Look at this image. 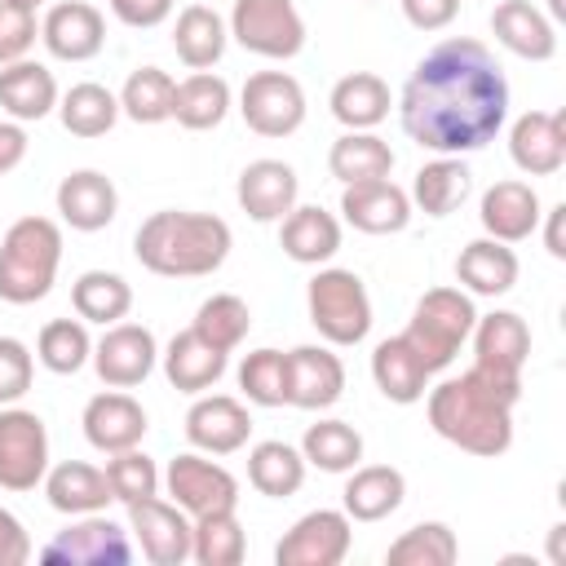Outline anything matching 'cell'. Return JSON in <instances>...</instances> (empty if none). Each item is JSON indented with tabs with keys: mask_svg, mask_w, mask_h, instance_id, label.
I'll use <instances>...</instances> for the list:
<instances>
[{
	"mask_svg": "<svg viewBox=\"0 0 566 566\" xmlns=\"http://www.w3.org/2000/svg\"><path fill=\"white\" fill-rule=\"evenodd\" d=\"M35 9H22L13 0H0V66L9 62H22L31 49H35Z\"/></svg>",
	"mask_w": 566,
	"mask_h": 566,
	"instance_id": "49",
	"label": "cell"
},
{
	"mask_svg": "<svg viewBox=\"0 0 566 566\" xmlns=\"http://www.w3.org/2000/svg\"><path fill=\"white\" fill-rule=\"evenodd\" d=\"M40 562H49V566H124V562H133V539H128V526L111 522L106 513H84L40 548Z\"/></svg>",
	"mask_w": 566,
	"mask_h": 566,
	"instance_id": "9",
	"label": "cell"
},
{
	"mask_svg": "<svg viewBox=\"0 0 566 566\" xmlns=\"http://www.w3.org/2000/svg\"><path fill=\"white\" fill-rule=\"evenodd\" d=\"M473 367L500 380H522V367L531 358V327L513 310L478 314L473 323Z\"/></svg>",
	"mask_w": 566,
	"mask_h": 566,
	"instance_id": "16",
	"label": "cell"
},
{
	"mask_svg": "<svg viewBox=\"0 0 566 566\" xmlns=\"http://www.w3.org/2000/svg\"><path fill=\"white\" fill-rule=\"evenodd\" d=\"M407 495V478L394 464H354L340 491V509L349 522H380Z\"/></svg>",
	"mask_w": 566,
	"mask_h": 566,
	"instance_id": "29",
	"label": "cell"
},
{
	"mask_svg": "<svg viewBox=\"0 0 566 566\" xmlns=\"http://www.w3.org/2000/svg\"><path fill=\"white\" fill-rule=\"evenodd\" d=\"M469 195H473V172L460 155H438L411 181V203L424 217H451Z\"/></svg>",
	"mask_w": 566,
	"mask_h": 566,
	"instance_id": "34",
	"label": "cell"
},
{
	"mask_svg": "<svg viewBox=\"0 0 566 566\" xmlns=\"http://www.w3.org/2000/svg\"><path fill=\"white\" fill-rule=\"evenodd\" d=\"M119 212V190L106 172L97 168H75L57 181V217L80 230V234H93V230H106Z\"/></svg>",
	"mask_w": 566,
	"mask_h": 566,
	"instance_id": "21",
	"label": "cell"
},
{
	"mask_svg": "<svg viewBox=\"0 0 566 566\" xmlns=\"http://www.w3.org/2000/svg\"><path fill=\"white\" fill-rule=\"evenodd\" d=\"M57 80L44 62H9L0 66V106L9 111V119L18 124H31V119H44L49 111H57Z\"/></svg>",
	"mask_w": 566,
	"mask_h": 566,
	"instance_id": "30",
	"label": "cell"
},
{
	"mask_svg": "<svg viewBox=\"0 0 566 566\" xmlns=\"http://www.w3.org/2000/svg\"><path fill=\"white\" fill-rule=\"evenodd\" d=\"M159 358H164V376H168V385L181 389V394H208V389L226 376V363H230V354L217 349V345H208L195 327L177 332Z\"/></svg>",
	"mask_w": 566,
	"mask_h": 566,
	"instance_id": "25",
	"label": "cell"
},
{
	"mask_svg": "<svg viewBox=\"0 0 566 566\" xmlns=\"http://www.w3.org/2000/svg\"><path fill=\"white\" fill-rule=\"evenodd\" d=\"M44 495L57 513L66 517H84V513H106V504L115 500L111 495V482L102 469L84 464V460H62L44 473Z\"/></svg>",
	"mask_w": 566,
	"mask_h": 566,
	"instance_id": "31",
	"label": "cell"
},
{
	"mask_svg": "<svg viewBox=\"0 0 566 566\" xmlns=\"http://www.w3.org/2000/svg\"><path fill=\"white\" fill-rule=\"evenodd\" d=\"M226 40H230V27L221 22L217 9L208 4H186L177 13V27H172V49L177 57L190 66V71H212L226 53Z\"/></svg>",
	"mask_w": 566,
	"mask_h": 566,
	"instance_id": "35",
	"label": "cell"
},
{
	"mask_svg": "<svg viewBox=\"0 0 566 566\" xmlns=\"http://www.w3.org/2000/svg\"><path fill=\"white\" fill-rule=\"evenodd\" d=\"M522 398V380H500L469 367L455 380L429 389V424L451 447L495 460L513 447V407Z\"/></svg>",
	"mask_w": 566,
	"mask_h": 566,
	"instance_id": "2",
	"label": "cell"
},
{
	"mask_svg": "<svg viewBox=\"0 0 566 566\" xmlns=\"http://www.w3.org/2000/svg\"><path fill=\"white\" fill-rule=\"evenodd\" d=\"M243 553H248V535L234 509L190 517V557L199 566H239Z\"/></svg>",
	"mask_w": 566,
	"mask_h": 566,
	"instance_id": "41",
	"label": "cell"
},
{
	"mask_svg": "<svg viewBox=\"0 0 566 566\" xmlns=\"http://www.w3.org/2000/svg\"><path fill=\"white\" fill-rule=\"evenodd\" d=\"M327 106L345 128H376L389 115L394 97H389V84L376 71H349L332 84Z\"/></svg>",
	"mask_w": 566,
	"mask_h": 566,
	"instance_id": "36",
	"label": "cell"
},
{
	"mask_svg": "<svg viewBox=\"0 0 566 566\" xmlns=\"http://www.w3.org/2000/svg\"><path fill=\"white\" fill-rule=\"evenodd\" d=\"M234 234L212 212L159 208L133 234V256L159 279H203L226 265Z\"/></svg>",
	"mask_w": 566,
	"mask_h": 566,
	"instance_id": "3",
	"label": "cell"
},
{
	"mask_svg": "<svg viewBox=\"0 0 566 566\" xmlns=\"http://www.w3.org/2000/svg\"><path fill=\"white\" fill-rule=\"evenodd\" d=\"M548 13L553 18H566V0H548Z\"/></svg>",
	"mask_w": 566,
	"mask_h": 566,
	"instance_id": "56",
	"label": "cell"
},
{
	"mask_svg": "<svg viewBox=\"0 0 566 566\" xmlns=\"http://www.w3.org/2000/svg\"><path fill=\"white\" fill-rule=\"evenodd\" d=\"M31 376H35L31 349L18 336H0V407L18 402L31 389Z\"/></svg>",
	"mask_w": 566,
	"mask_h": 566,
	"instance_id": "50",
	"label": "cell"
},
{
	"mask_svg": "<svg viewBox=\"0 0 566 566\" xmlns=\"http://www.w3.org/2000/svg\"><path fill=\"white\" fill-rule=\"evenodd\" d=\"M22 562H31V535L9 509H0V566H22Z\"/></svg>",
	"mask_w": 566,
	"mask_h": 566,
	"instance_id": "53",
	"label": "cell"
},
{
	"mask_svg": "<svg viewBox=\"0 0 566 566\" xmlns=\"http://www.w3.org/2000/svg\"><path fill=\"white\" fill-rule=\"evenodd\" d=\"M296 195H301L296 168L283 159H252L234 186V199L252 221H283L296 208Z\"/></svg>",
	"mask_w": 566,
	"mask_h": 566,
	"instance_id": "22",
	"label": "cell"
},
{
	"mask_svg": "<svg viewBox=\"0 0 566 566\" xmlns=\"http://www.w3.org/2000/svg\"><path fill=\"white\" fill-rule=\"evenodd\" d=\"M327 172L340 181V186H354V181H380L394 172V150L385 137H376L371 128H345L332 150H327Z\"/></svg>",
	"mask_w": 566,
	"mask_h": 566,
	"instance_id": "33",
	"label": "cell"
},
{
	"mask_svg": "<svg viewBox=\"0 0 566 566\" xmlns=\"http://www.w3.org/2000/svg\"><path fill=\"white\" fill-rule=\"evenodd\" d=\"M345 394V363L327 345H296L287 354V407L327 411Z\"/></svg>",
	"mask_w": 566,
	"mask_h": 566,
	"instance_id": "17",
	"label": "cell"
},
{
	"mask_svg": "<svg viewBox=\"0 0 566 566\" xmlns=\"http://www.w3.org/2000/svg\"><path fill=\"white\" fill-rule=\"evenodd\" d=\"M27 128L18 119H0V177L13 172L22 159H27Z\"/></svg>",
	"mask_w": 566,
	"mask_h": 566,
	"instance_id": "54",
	"label": "cell"
},
{
	"mask_svg": "<svg viewBox=\"0 0 566 566\" xmlns=\"http://www.w3.org/2000/svg\"><path fill=\"white\" fill-rule=\"evenodd\" d=\"M239 389L256 407H283L287 402V354H279V349H252L239 363Z\"/></svg>",
	"mask_w": 566,
	"mask_h": 566,
	"instance_id": "47",
	"label": "cell"
},
{
	"mask_svg": "<svg viewBox=\"0 0 566 566\" xmlns=\"http://www.w3.org/2000/svg\"><path fill=\"white\" fill-rule=\"evenodd\" d=\"M57 115H62V128L71 137H106L119 119V97L106 84L84 80L57 97Z\"/></svg>",
	"mask_w": 566,
	"mask_h": 566,
	"instance_id": "39",
	"label": "cell"
},
{
	"mask_svg": "<svg viewBox=\"0 0 566 566\" xmlns=\"http://www.w3.org/2000/svg\"><path fill=\"white\" fill-rule=\"evenodd\" d=\"M102 473H106L111 495H115L119 504H137V500H146V495H159V469H155V460H150L146 451H137V447L115 451Z\"/></svg>",
	"mask_w": 566,
	"mask_h": 566,
	"instance_id": "48",
	"label": "cell"
},
{
	"mask_svg": "<svg viewBox=\"0 0 566 566\" xmlns=\"http://www.w3.org/2000/svg\"><path fill=\"white\" fill-rule=\"evenodd\" d=\"M478 323V310H473V296L460 292V287H429L416 310H411V323H407V345L420 354V363L433 371L451 367V358L460 354V345L469 340Z\"/></svg>",
	"mask_w": 566,
	"mask_h": 566,
	"instance_id": "5",
	"label": "cell"
},
{
	"mask_svg": "<svg viewBox=\"0 0 566 566\" xmlns=\"http://www.w3.org/2000/svg\"><path fill=\"white\" fill-rule=\"evenodd\" d=\"M548 217V226H544V248H548V256H566V239H562V221H566V203H557V208H548L544 212Z\"/></svg>",
	"mask_w": 566,
	"mask_h": 566,
	"instance_id": "55",
	"label": "cell"
},
{
	"mask_svg": "<svg viewBox=\"0 0 566 566\" xmlns=\"http://www.w3.org/2000/svg\"><path fill=\"white\" fill-rule=\"evenodd\" d=\"M460 13V0H402V18L416 31H442Z\"/></svg>",
	"mask_w": 566,
	"mask_h": 566,
	"instance_id": "51",
	"label": "cell"
},
{
	"mask_svg": "<svg viewBox=\"0 0 566 566\" xmlns=\"http://www.w3.org/2000/svg\"><path fill=\"white\" fill-rule=\"evenodd\" d=\"M172 93H177V80L168 71L137 66L119 88V115H128L133 124H164L172 119Z\"/></svg>",
	"mask_w": 566,
	"mask_h": 566,
	"instance_id": "43",
	"label": "cell"
},
{
	"mask_svg": "<svg viewBox=\"0 0 566 566\" xmlns=\"http://www.w3.org/2000/svg\"><path fill=\"white\" fill-rule=\"evenodd\" d=\"M164 486L172 495V504L186 513V517H203V513H221V509H234L239 504V482L226 464L208 460L203 451H186L177 460H168V473H164Z\"/></svg>",
	"mask_w": 566,
	"mask_h": 566,
	"instance_id": "11",
	"label": "cell"
},
{
	"mask_svg": "<svg viewBox=\"0 0 566 566\" xmlns=\"http://www.w3.org/2000/svg\"><path fill=\"white\" fill-rule=\"evenodd\" d=\"M301 455L323 473H349L363 460V433L349 420H318L305 429Z\"/></svg>",
	"mask_w": 566,
	"mask_h": 566,
	"instance_id": "42",
	"label": "cell"
},
{
	"mask_svg": "<svg viewBox=\"0 0 566 566\" xmlns=\"http://www.w3.org/2000/svg\"><path fill=\"white\" fill-rule=\"evenodd\" d=\"M402 133L433 155H473L509 119V80L482 40L433 44L398 93Z\"/></svg>",
	"mask_w": 566,
	"mask_h": 566,
	"instance_id": "1",
	"label": "cell"
},
{
	"mask_svg": "<svg viewBox=\"0 0 566 566\" xmlns=\"http://www.w3.org/2000/svg\"><path fill=\"white\" fill-rule=\"evenodd\" d=\"M539 217H544V208H539V195H535V186L531 181H495L486 195H482V203H478V221H482V230L491 234V239H500V243H522V239H531L535 234V226H539Z\"/></svg>",
	"mask_w": 566,
	"mask_h": 566,
	"instance_id": "24",
	"label": "cell"
},
{
	"mask_svg": "<svg viewBox=\"0 0 566 566\" xmlns=\"http://www.w3.org/2000/svg\"><path fill=\"white\" fill-rule=\"evenodd\" d=\"M49 473V429L27 407H0V486L35 491Z\"/></svg>",
	"mask_w": 566,
	"mask_h": 566,
	"instance_id": "10",
	"label": "cell"
},
{
	"mask_svg": "<svg viewBox=\"0 0 566 566\" xmlns=\"http://www.w3.org/2000/svg\"><path fill=\"white\" fill-rule=\"evenodd\" d=\"M509 155L526 177H553L566 164V119L557 111H526L509 128Z\"/></svg>",
	"mask_w": 566,
	"mask_h": 566,
	"instance_id": "20",
	"label": "cell"
},
{
	"mask_svg": "<svg viewBox=\"0 0 566 566\" xmlns=\"http://www.w3.org/2000/svg\"><path fill=\"white\" fill-rule=\"evenodd\" d=\"M40 40L57 62H88L106 44V22L88 0H62L44 13Z\"/></svg>",
	"mask_w": 566,
	"mask_h": 566,
	"instance_id": "19",
	"label": "cell"
},
{
	"mask_svg": "<svg viewBox=\"0 0 566 566\" xmlns=\"http://www.w3.org/2000/svg\"><path fill=\"white\" fill-rule=\"evenodd\" d=\"M349 544H354V531H349L345 509H314L274 544V562L279 566H340Z\"/></svg>",
	"mask_w": 566,
	"mask_h": 566,
	"instance_id": "13",
	"label": "cell"
},
{
	"mask_svg": "<svg viewBox=\"0 0 566 566\" xmlns=\"http://www.w3.org/2000/svg\"><path fill=\"white\" fill-rule=\"evenodd\" d=\"M208 345H217V349H239L243 345V336H248V327H252V310H248V301L243 296H234V292H212L199 310H195V323H190Z\"/></svg>",
	"mask_w": 566,
	"mask_h": 566,
	"instance_id": "46",
	"label": "cell"
},
{
	"mask_svg": "<svg viewBox=\"0 0 566 566\" xmlns=\"http://www.w3.org/2000/svg\"><path fill=\"white\" fill-rule=\"evenodd\" d=\"M252 438V416L230 394H195L186 411V442L203 455H234Z\"/></svg>",
	"mask_w": 566,
	"mask_h": 566,
	"instance_id": "15",
	"label": "cell"
},
{
	"mask_svg": "<svg viewBox=\"0 0 566 566\" xmlns=\"http://www.w3.org/2000/svg\"><path fill=\"white\" fill-rule=\"evenodd\" d=\"M35 358L53 376H75L93 358V336H88L84 318H53V323H44L40 336H35Z\"/></svg>",
	"mask_w": 566,
	"mask_h": 566,
	"instance_id": "44",
	"label": "cell"
},
{
	"mask_svg": "<svg viewBox=\"0 0 566 566\" xmlns=\"http://www.w3.org/2000/svg\"><path fill=\"white\" fill-rule=\"evenodd\" d=\"M305 310L327 345H358L371 332V296L354 270H318L305 287Z\"/></svg>",
	"mask_w": 566,
	"mask_h": 566,
	"instance_id": "6",
	"label": "cell"
},
{
	"mask_svg": "<svg viewBox=\"0 0 566 566\" xmlns=\"http://www.w3.org/2000/svg\"><path fill=\"white\" fill-rule=\"evenodd\" d=\"M13 4H22V9H35V4H40V0H13Z\"/></svg>",
	"mask_w": 566,
	"mask_h": 566,
	"instance_id": "57",
	"label": "cell"
},
{
	"mask_svg": "<svg viewBox=\"0 0 566 566\" xmlns=\"http://www.w3.org/2000/svg\"><path fill=\"white\" fill-rule=\"evenodd\" d=\"M159 363V345L142 323H111L93 345V371L106 389H137Z\"/></svg>",
	"mask_w": 566,
	"mask_h": 566,
	"instance_id": "12",
	"label": "cell"
},
{
	"mask_svg": "<svg viewBox=\"0 0 566 566\" xmlns=\"http://www.w3.org/2000/svg\"><path fill=\"white\" fill-rule=\"evenodd\" d=\"M371 380L376 389L407 407V402H420L424 389H429V367L420 363V354L407 345V336H385L376 349H371Z\"/></svg>",
	"mask_w": 566,
	"mask_h": 566,
	"instance_id": "32",
	"label": "cell"
},
{
	"mask_svg": "<svg viewBox=\"0 0 566 566\" xmlns=\"http://www.w3.org/2000/svg\"><path fill=\"white\" fill-rule=\"evenodd\" d=\"M62 265V226L49 217H18L0 239V301L35 305L53 292Z\"/></svg>",
	"mask_w": 566,
	"mask_h": 566,
	"instance_id": "4",
	"label": "cell"
},
{
	"mask_svg": "<svg viewBox=\"0 0 566 566\" xmlns=\"http://www.w3.org/2000/svg\"><path fill=\"white\" fill-rule=\"evenodd\" d=\"M248 482H252L261 495H270V500H287V495H296L301 482H305V455H301L296 447L279 442V438L256 442V447L248 451Z\"/></svg>",
	"mask_w": 566,
	"mask_h": 566,
	"instance_id": "40",
	"label": "cell"
},
{
	"mask_svg": "<svg viewBox=\"0 0 566 566\" xmlns=\"http://www.w3.org/2000/svg\"><path fill=\"white\" fill-rule=\"evenodd\" d=\"M239 115L256 137H292L305 124V88L287 71H256L239 88Z\"/></svg>",
	"mask_w": 566,
	"mask_h": 566,
	"instance_id": "8",
	"label": "cell"
},
{
	"mask_svg": "<svg viewBox=\"0 0 566 566\" xmlns=\"http://www.w3.org/2000/svg\"><path fill=\"white\" fill-rule=\"evenodd\" d=\"M491 31L513 57L548 62L557 53V31L531 0H500L495 13H491Z\"/></svg>",
	"mask_w": 566,
	"mask_h": 566,
	"instance_id": "28",
	"label": "cell"
},
{
	"mask_svg": "<svg viewBox=\"0 0 566 566\" xmlns=\"http://www.w3.org/2000/svg\"><path fill=\"white\" fill-rule=\"evenodd\" d=\"M226 27L248 53L270 62H287L305 49V18L292 0H234Z\"/></svg>",
	"mask_w": 566,
	"mask_h": 566,
	"instance_id": "7",
	"label": "cell"
},
{
	"mask_svg": "<svg viewBox=\"0 0 566 566\" xmlns=\"http://www.w3.org/2000/svg\"><path fill=\"white\" fill-rule=\"evenodd\" d=\"M279 248L296 265H323L340 252V221L318 203H296L279 221Z\"/></svg>",
	"mask_w": 566,
	"mask_h": 566,
	"instance_id": "26",
	"label": "cell"
},
{
	"mask_svg": "<svg viewBox=\"0 0 566 566\" xmlns=\"http://www.w3.org/2000/svg\"><path fill=\"white\" fill-rule=\"evenodd\" d=\"M517 274H522L517 252L509 243L491 239V234L464 243L460 256H455V279L469 296H504V292H513Z\"/></svg>",
	"mask_w": 566,
	"mask_h": 566,
	"instance_id": "27",
	"label": "cell"
},
{
	"mask_svg": "<svg viewBox=\"0 0 566 566\" xmlns=\"http://www.w3.org/2000/svg\"><path fill=\"white\" fill-rule=\"evenodd\" d=\"M230 115V84L212 71H195L172 93V119L190 133H208Z\"/></svg>",
	"mask_w": 566,
	"mask_h": 566,
	"instance_id": "37",
	"label": "cell"
},
{
	"mask_svg": "<svg viewBox=\"0 0 566 566\" xmlns=\"http://www.w3.org/2000/svg\"><path fill=\"white\" fill-rule=\"evenodd\" d=\"M340 217L363 234H398L411 221V195L402 186H394L389 177L354 181L340 195Z\"/></svg>",
	"mask_w": 566,
	"mask_h": 566,
	"instance_id": "23",
	"label": "cell"
},
{
	"mask_svg": "<svg viewBox=\"0 0 566 566\" xmlns=\"http://www.w3.org/2000/svg\"><path fill=\"white\" fill-rule=\"evenodd\" d=\"M455 557H460V544L447 522H416L385 553L389 566H451Z\"/></svg>",
	"mask_w": 566,
	"mask_h": 566,
	"instance_id": "45",
	"label": "cell"
},
{
	"mask_svg": "<svg viewBox=\"0 0 566 566\" xmlns=\"http://www.w3.org/2000/svg\"><path fill=\"white\" fill-rule=\"evenodd\" d=\"M80 424H84L88 447H97V451H106V455L128 451V447H142V438H146V429H150L142 402H137L133 394H124V389L93 394V398L84 402Z\"/></svg>",
	"mask_w": 566,
	"mask_h": 566,
	"instance_id": "18",
	"label": "cell"
},
{
	"mask_svg": "<svg viewBox=\"0 0 566 566\" xmlns=\"http://www.w3.org/2000/svg\"><path fill=\"white\" fill-rule=\"evenodd\" d=\"M128 509V535L137 539L142 557L155 566H181L190 557V517L159 495H146Z\"/></svg>",
	"mask_w": 566,
	"mask_h": 566,
	"instance_id": "14",
	"label": "cell"
},
{
	"mask_svg": "<svg viewBox=\"0 0 566 566\" xmlns=\"http://www.w3.org/2000/svg\"><path fill=\"white\" fill-rule=\"evenodd\" d=\"M71 305H75V314H80L84 323L111 327V323L128 318V310H133V287H128V279L115 274V270H84V274L71 283Z\"/></svg>",
	"mask_w": 566,
	"mask_h": 566,
	"instance_id": "38",
	"label": "cell"
},
{
	"mask_svg": "<svg viewBox=\"0 0 566 566\" xmlns=\"http://www.w3.org/2000/svg\"><path fill=\"white\" fill-rule=\"evenodd\" d=\"M111 13L124 22V27H159L168 13H172V0H111Z\"/></svg>",
	"mask_w": 566,
	"mask_h": 566,
	"instance_id": "52",
	"label": "cell"
}]
</instances>
